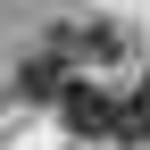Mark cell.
<instances>
[{
    "mask_svg": "<svg viewBox=\"0 0 150 150\" xmlns=\"http://www.w3.org/2000/svg\"><path fill=\"white\" fill-rule=\"evenodd\" d=\"M67 92H75V67L59 59V50H42V59H25V67H17V100H33V108H59Z\"/></svg>",
    "mask_w": 150,
    "mask_h": 150,
    "instance_id": "obj_1",
    "label": "cell"
}]
</instances>
